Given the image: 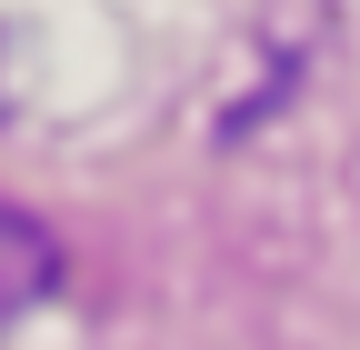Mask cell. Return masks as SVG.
Masks as SVG:
<instances>
[{
    "label": "cell",
    "instance_id": "cell-1",
    "mask_svg": "<svg viewBox=\"0 0 360 350\" xmlns=\"http://www.w3.org/2000/svg\"><path fill=\"white\" fill-rule=\"evenodd\" d=\"M51 290H60V240H51V221H30L20 200H0V330H11L20 311H40Z\"/></svg>",
    "mask_w": 360,
    "mask_h": 350
}]
</instances>
